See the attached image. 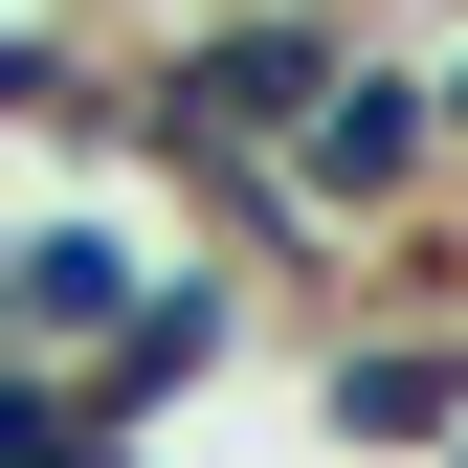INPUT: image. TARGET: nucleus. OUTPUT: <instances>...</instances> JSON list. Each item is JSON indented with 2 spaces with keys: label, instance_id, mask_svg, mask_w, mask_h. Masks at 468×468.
Masks as SVG:
<instances>
[{
  "label": "nucleus",
  "instance_id": "4",
  "mask_svg": "<svg viewBox=\"0 0 468 468\" xmlns=\"http://www.w3.org/2000/svg\"><path fill=\"white\" fill-rule=\"evenodd\" d=\"M313 424H335V446H446V424H468V313H379V335H335Z\"/></svg>",
  "mask_w": 468,
  "mask_h": 468
},
{
  "label": "nucleus",
  "instance_id": "7",
  "mask_svg": "<svg viewBox=\"0 0 468 468\" xmlns=\"http://www.w3.org/2000/svg\"><path fill=\"white\" fill-rule=\"evenodd\" d=\"M424 134H446V179H468V45H446V68H424Z\"/></svg>",
  "mask_w": 468,
  "mask_h": 468
},
{
  "label": "nucleus",
  "instance_id": "9",
  "mask_svg": "<svg viewBox=\"0 0 468 468\" xmlns=\"http://www.w3.org/2000/svg\"><path fill=\"white\" fill-rule=\"evenodd\" d=\"M68 468H134V446H112V424H90V446H68Z\"/></svg>",
  "mask_w": 468,
  "mask_h": 468
},
{
  "label": "nucleus",
  "instance_id": "8",
  "mask_svg": "<svg viewBox=\"0 0 468 468\" xmlns=\"http://www.w3.org/2000/svg\"><path fill=\"white\" fill-rule=\"evenodd\" d=\"M68 23H201V0H68Z\"/></svg>",
  "mask_w": 468,
  "mask_h": 468
},
{
  "label": "nucleus",
  "instance_id": "5",
  "mask_svg": "<svg viewBox=\"0 0 468 468\" xmlns=\"http://www.w3.org/2000/svg\"><path fill=\"white\" fill-rule=\"evenodd\" d=\"M112 112H134V68H112L68 0H23V23H0V134H90L112 156Z\"/></svg>",
  "mask_w": 468,
  "mask_h": 468
},
{
  "label": "nucleus",
  "instance_id": "1",
  "mask_svg": "<svg viewBox=\"0 0 468 468\" xmlns=\"http://www.w3.org/2000/svg\"><path fill=\"white\" fill-rule=\"evenodd\" d=\"M335 0H201L179 45H134V112H112V156H179V179H268L290 112L335 90Z\"/></svg>",
  "mask_w": 468,
  "mask_h": 468
},
{
  "label": "nucleus",
  "instance_id": "2",
  "mask_svg": "<svg viewBox=\"0 0 468 468\" xmlns=\"http://www.w3.org/2000/svg\"><path fill=\"white\" fill-rule=\"evenodd\" d=\"M268 201L313 223V246H357V223H424V201H446V134H424V68H401V45H335V90L290 112Z\"/></svg>",
  "mask_w": 468,
  "mask_h": 468
},
{
  "label": "nucleus",
  "instance_id": "3",
  "mask_svg": "<svg viewBox=\"0 0 468 468\" xmlns=\"http://www.w3.org/2000/svg\"><path fill=\"white\" fill-rule=\"evenodd\" d=\"M223 357H246V268H223V246H156V268H134V313L90 335V379H68V401H90L112 446H134L156 401H201Z\"/></svg>",
  "mask_w": 468,
  "mask_h": 468
},
{
  "label": "nucleus",
  "instance_id": "10",
  "mask_svg": "<svg viewBox=\"0 0 468 468\" xmlns=\"http://www.w3.org/2000/svg\"><path fill=\"white\" fill-rule=\"evenodd\" d=\"M446 468H468V424H446Z\"/></svg>",
  "mask_w": 468,
  "mask_h": 468
},
{
  "label": "nucleus",
  "instance_id": "6",
  "mask_svg": "<svg viewBox=\"0 0 468 468\" xmlns=\"http://www.w3.org/2000/svg\"><path fill=\"white\" fill-rule=\"evenodd\" d=\"M68 446H90V401H68V379H23V357H0V468H68Z\"/></svg>",
  "mask_w": 468,
  "mask_h": 468
}]
</instances>
